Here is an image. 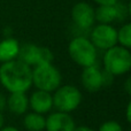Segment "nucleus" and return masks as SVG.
Returning <instances> with one entry per match:
<instances>
[{
    "label": "nucleus",
    "instance_id": "1",
    "mask_svg": "<svg viewBox=\"0 0 131 131\" xmlns=\"http://www.w3.org/2000/svg\"><path fill=\"white\" fill-rule=\"evenodd\" d=\"M0 83L9 93H25L32 85L31 67L20 60L2 63L0 66Z\"/></svg>",
    "mask_w": 131,
    "mask_h": 131
},
{
    "label": "nucleus",
    "instance_id": "2",
    "mask_svg": "<svg viewBox=\"0 0 131 131\" xmlns=\"http://www.w3.org/2000/svg\"><path fill=\"white\" fill-rule=\"evenodd\" d=\"M105 72L111 76H121L131 69V53L122 46H114L106 51L104 55Z\"/></svg>",
    "mask_w": 131,
    "mask_h": 131
},
{
    "label": "nucleus",
    "instance_id": "3",
    "mask_svg": "<svg viewBox=\"0 0 131 131\" xmlns=\"http://www.w3.org/2000/svg\"><path fill=\"white\" fill-rule=\"evenodd\" d=\"M62 76L59 69L52 63L39 64L32 69V84L38 90L53 92L61 86Z\"/></svg>",
    "mask_w": 131,
    "mask_h": 131
},
{
    "label": "nucleus",
    "instance_id": "4",
    "mask_svg": "<svg viewBox=\"0 0 131 131\" xmlns=\"http://www.w3.org/2000/svg\"><path fill=\"white\" fill-rule=\"evenodd\" d=\"M68 53L71 60L83 68L95 64L97 50L85 37H75L68 45Z\"/></svg>",
    "mask_w": 131,
    "mask_h": 131
},
{
    "label": "nucleus",
    "instance_id": "5",
    "mask_svg": "<svg viewBox=\"0 0 131 131\" xmlns=\"http://www.w3.org/2000/svg\"><path fill=\"white\" fill-rule=\"evenodd\" d=\"M53 98V107L57 112L62 113H71L79 107L82 102V93L74 85L59 86L54 91Z\"/></svg>",
    "mask_w": 131,
    "mask_h": 131
},
{
    "label": "nucleus",
    "instance_id": "6",
    "mask_svg": "<svg viewBox=\"0 0 131 131\" xmlns=\"http://www.w3.org/2000/svg\"><path fill=\"white\" fill-rule=\"evenodd\" d=\"M53 59H54V55L50 48L37 46L35 44H24L20 46V52L17 55V60H20L21 62L29 67L52 63Z\"/></svg>",
    "mask_w": 131,
    "mask_h": 131
},
{
    "label": "nucleus",
    "instance_id": "7",
    "mask_svg": "<svg viewBox=\"0 0 131 131\" xmlns=\"http://www.w3.org/2000/svg\"><path fill=\"white\" fill-rule=\"evenodd\" d=\"M90 41L95 48L107 51L117 44V30L111 24H98L91 31Z\"/></svg>",
    "mask_w": 131,
    "mask_h": 131
},
{
    "label": "nucleus",
    "instance_id": "8",
    "mask_svg": "<svg viewBox=\"0 0 131 131\" xmlns=\"http://www.w3.org/2000/svg\"><path fill=\"white\" fill-rule=\"evenodd\" d=\"M83 88L89 92H98L105 86V74L98 66L93 64L83 69L81 76Z\"/></svg>",
    "mask_w": 131,
    "mask_h": 131
},
{
    "label": "nucleus",
    "instance_id": "9",
    "mask_svg": "<svg viewBox=\"0 0 131 131\" xmlns=\"http://www.w3.org/2000/svg\"><path fill=\"white\" fill-rule=\"evenodd\" d=\"M71 18L77 27L90 29L94 24V9L88 2H77L71 9Z\"/></svg>",
    "mask_w": 131,
    "mask_h": 131
},
{
    "label": "nucleus",
    "instance_id": "10",
    "mask_svg": "<svg viewBox=\"0 0 131 131\" xmlns=\"http://www.w3.org/2000/svg\"><path fill=\"white\" fill-rule=\"evenodd\" d=\"M75 128L76 123L68 113L54 112L46 117V131H74Z\"/></svg>",
    "mask_w": 131,
    "mask_h": 131
},
{
    "label": "nucleus",
    "instance_id": "11",
    "mask_svg": "<svg viewBox=\"0 0 131 131\" xmlns=\"http://www.w3.org/2000/svg\"><path fill=\"white\" fill-rule=\"evenodd\" d=\"M29 107L32 112L38 114H47L53 108V98L50 92L37 90L31 94L29 99Z\"/></svg>",
    "mask_w": 131,
    "mask_h": 131
},
{
    "label": "nucleus",
    "instance_id": "12",
    "mask_svg": "<svg viewBox=\"0 0 131 131\" xmlns=\"http://www.w3.org/2000/svg\"><path fill=\"white\" fill-rule=\"evenodd\" d=\"M6 107L14 115H23L29 109V98L24 92L10 93L7 98Z\"/></svg>",
    "mask_w": 131,
    "mask_h": 131
},
{
    "label": "nucleus",
    "instance_id": "13",
    "mask_svg": "<svg viewBox=\"0 0 131 131\" xmlns=\"http://www.w3.org/2000/svg\"><path fill=\"white\" fill-rule=\"evenodd\" d=\"M20 46V43L14 38H6L0 41V62L6 63L17 59Z\"/></svg>",
    "mask_w": 131,
    "mask_h": 131
},
{
    "label": "nucleus",
    "instance_id": "14",
    "mask_svg": "<svg viewBox=\"0 0 131 131\" xmlns=\"http://www.w3.org/2000/svg\"><path fill=\"white\" fill-rule=\"evenodd\" d=\"M23 125L28 131H44L46 125V117L35 112L25 113V116L23 118Z\"/></svg>",
    "mask_w": 131,
    "mask_h": 131
},
{
    "label": "nucleus",
    "instance_id": "15",
    "mask_svg": "<svg viewBox=\"0 0 131 131\" xmlns=\"http://www.w3.org/2000/svg\"><path fill=\"white\" fill-rule=\"evenodd\" d=\"M94 18L100 24H111L117 18L115 6H99L94 10Z\"/></svg>",
    "mask_w": 131,
    "mask_h": 131
},
{
    "label": "nucleus",
    "instance_id": "16",
    "mask_svg": "<svg viewBox=\"0 0 131 131\" xmlns=\"http://www.w3.org/2000/svg\"><path fill=\"white\" fill-rule=\"evenodd\" d=\"M117 43H120V46L124 48L131 47V24L127 23V24L122 25L120 30H117Z\"/></svg>",
    "mask_w": 131,
    "mask_h": 131
},
{
    "label": "nucleus",
    "instance_id": "17",
    "mask_svg": "<svg viewBox=\"0 0 131 131\" xmlns=\"http://www.w3.org/2000/svg\"><path fill=\"white\" fill-rule=\"evenodd\" d=\"M115 9H116V15H117L116 21H123L129 15V6H127V5L123 4V2L118 1L117 4L115 5Z\"/></svg>",
    "mask_w": 131,
    "mask_h": 131
},
{
    "label": "nucleus",
    "instance_id": "18",
    "mask_svg": "<svg viewBox=\"0 0 131 131\" xmlns=\"http://www.w3.org/2000/svg\"><path fill=\"white\" fill-rule=\"evenodd\" d=\"M98 131H123V128L116 121H106L100 125Z\"/></svg>",
    "mask_w": 131,
    "mask_h": 131
},
{
    "label": "nucleus",
    "instance_id": "19",
    "mask_svg": "<svg viewBox=\"0 0 131 131\" xmlns=\"http://www.w3.org/2000/svg\"><path fill=\"white\" fill-rule=\"evenodd\" d=\"M99 6H115L118 0H93Z\"/></svg>",
    "mask_w": 131,
    "mask_h": 131
},
{
    "label": "nucleus",
    "instance_id": "20",
    "mask_svg": "<svg viewBox=\"0 0 131 131\" xmlns=\"http://www.w3.org/2000/svg\"><path fill=\"white\" fill-rule=\"evenodd\" d=\"M6 101H7V98L2 93H0V112H2L6 108Z\"/></svg>",
    "mask_w": 131,
    "mask_h": 131
},
{
    "label": "nucleus",
    "instance_id": "21",
    "mask_svg": "<svg viewBox=\"0 0 131 131\" xmlns=\"http://www.w3.org/2000/svg\"><path fill=\"white\" fill-rule=\"evenodd\" d=\"M125 91H127L128 94H130L131 93V78H128L127 82H125Z\"/></svg>",
    "mask_w": 131,
    "mask_h": 131
},
{
    "label": "nucleus",
    "instance_id": "22",
    "mask_svg": "<svg viewBox=\"0 0 131 131\" xmlns=\"http://www.w3.org/2000/svg\"><path fill=\"white\" fill-rule=\"evenodd\" d=\"M125 115H127V121L130 122L131 121V102H129L127 106V114Z\"/></svg>",
    "mask_w": 131,
    "mask_h": 131
},
{
    "label": "nucleus",
    "instance_id": "23",
    "mask_svg": "<svg viewBox=\"0 0 131 131\" xmlns=\"http://www.w3.org/2000/svg\"><path fill=\"white\" fill-rule=\"evenodd\" d=\"M74 131H94V130L91 129V128H89V127H84V125H81V127H76V128H75Z\"/></svg>",
    "mask_w": 131,
    "mask_h": 131
},
{
    "label": "nucleus",
    "instance_id": "24",
    "mask_svg": "<svg viewBox=\"0 0 131 131\" xmlns=\"http://www.w3.org/2000/svg\"><path fill=\"white\" fill-rule=\"evenodd\" d=\"M0 131H20V130L15 127H4Z\"/></svg>",
    "mask_w": 131,
    "mask_h": 131
},
{
    "label": "nucleus",
    "instance_id": "25",
    "mask_svg": "<svg viewBox=\"0 0 131 131\" xmlns=\"http://www.w3.org/2000/svg\"><path fill=\"white\" fill-rule=\"evenodd\" d=\"M4 123H5L4 115H2V112H0V130L4 128Z\"/></svg>",
    "mask_w": 131,
    "mask_h": 131
}]
</instances>
